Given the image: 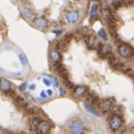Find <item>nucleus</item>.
Returning a JSON list of instances; mask_svg holds the SVG:
<instances>
[{"instance_id": "9", "label": "nucleus", "mask_w": 134, "mask_h": 134, "mask_svg": "<svg viewBox=\"0 0 134 134\" xmlns=\"http://www.w3.org/2000/svg\"><path fill=\"white\" fill-rule=\"evenodd\" d=\"M98 53L101 57H108L111 54V47L108 44H101L100 47L98 48Z\"/></svg>"}, {"instance_id": "30", "label": "nucleus", "mask_w": 134, "mask_h": 134, "mask_svg": "<svg viewBox=\"0 0 134 134\" xmlns=\"http://www.w3.org/2000/svg\"><path fill=\"white\" fill-rule=\"evenodd\" d=\"M54 33H56V35H60V34H62V30H57V31H54Z\"/></svg>"}, {"instance_id": "29", "label": "nucleus", "mask_w": 134, "mask_h": 134, "mask_svg": "<svg viewBox=\"0 0 134 134\" xmlns=\"http://www.w3.org/2000/svg\"><path fill=\"white\" fill-rule=\"evenodd\" d=\"M59 94H60V96H64V94H65V90L63 88H59Z\"/></svg>"}, {"instance_id": "4", "label": "nucleus", "mask_w": 134, "mask_h": 134, "mask_svg": "<svg viewBox=\"0 0 134 134\" xmlns=\"http://www.w3.org/2000/svg\"><path fill=\"white\" fill-rule=\"evenodd\" d=\"M109 124H110V127L112 131H119L122 127V125H123V120H122V118L119 114H114L112 118L110 119Z\"/></svg>"}, {"instance_id": "33", "label": "nucleus", "mask_w": 134, "mask_h": 134, "mask_svg": "<svg viewBox=\"0 0 134 134\" xmlns=\"http://www.w3.org/2000/svg\"><path fill=\"white\" fill-rule=\"evenodd\" d=\"M125 1H127V2H134V0H125Z\"/></svg>"}, {"instance_id": "12", "label": "nucleus", "mask_w": 134, "mask_h": 134, "mask_svg": "<svg viewBox=\"0 0 134 134\" xmlns=\"http://www.w3.org/2000/svg\"><path fill=\"white\" fill-rule=\"evenodd\" d=\"M0 89L4 92H9L12 90V85L7 79H0Z\"/></svg>"}, {"instance_id": "17", "label": "nucleus", "mask_w": 134, "mask_h": 134, "mask_svg": "<svg viewBox=\"0 0 134 134\" xmlns=\"http://www.w3.org/2000/svg\"><path fill=\"white\" fill-rule=\"evenodd\" d=\"M98 9H99L98 3H93V4H92V7H91V10H90V22H93L94 20L97 19Z\"/></svg>"}, {"instance_id": "25", "label": "nucleus", "mask_w": 134, "mask_h": 134, "mask_svg": "<svg viewBox=\"0 0 134 134\" xmlns=\"http://www.w3.org/2000/svg\"><path fill=\"white\" fill-rule=\"evenodd\" d=\"M26 87H27V83H26V82L21 83V85L19 86V88H20V90H21V91H24L25 89H26Z\"/></svg>"}, {"instance_id": "6", "label": "nucleus", "mask_w": 134, "mask_h": 134, "mask_svg": "<svg viewBox=\"0 0 134 134\" xmlns=\"http://www.w3.org/2000/svg\"><path fill=\"white\" fill-rule=\"evenodd\" d=\"M51 130V123L47 121H38V123L36 125L35 131H37L40 134H46L48 133V131Z\"/></svg>"}, {"instance_id": "32", "label": "nucleus", "mask_w": 134, "mask_h": 134, "mask_svg": "<svg viewBox=\"0 0 134 134\" xmlns=\"http://www.w3.org/2000/svg\"><path fill=\"white\" fill-rule=\"evenodd\" d=\"M29 88H30V90H34V89H35V85H34V83H33V85H31Z\"/></svg>"}, {"instance_id": "26", "label": "nucleus", "mask_w": 134, "mask_h": 134, "mask_svg": "<svg viewBox=\"0 0 134 134\" xmlns=\"http://www.w3.org/2000/svg\"><path fill=\"white\" fill-rule=\"evenodd\" d=\"M43 82L45 83L46 86H49V85H51V80H49L48 78H43Z\"/></svg>"}, {"instance_id": "35", "label": "nucleus", "mask_w": 134, "mask_h": 134, "mask_svg": "<svg viewBox=\"0 0 134 134\" xmlns=\"http://www.w3.org/2000/svg\"><path fill=\"white\" fill-rule=\"evenodd\" d=\"M0 24H1V19H0Z\"/></svg>"}, {"instance_id": "18", "label": "nucleus", "mask_w": 134, "mask_h": 134, "mask_svg": "<svg viewBox=\"0 0 134 134\" xmlns=\"http://www.w3.org/2000/svg\"><path fill=\"white\" fill-rule=\"evenodd\" d=\"M56 71L60 75V77H63V79H65V78H68V77H67V70H66V68L62 64L57 63V65H56Z\"/></svg>"}, {"instance_id": "31", "label": "nucleus", "mask_w": 134, "mask_h": 134, "mask_svg": "<svg viewBox=\"0 0 134 134\" xmlns=\"http://www.w3.org/2000/svg\"><path fill=\"white\" fill-rule=\"evenodd\" d=\"M122 134H132V132L130 130H126V131H123V133Z\"/></svg>"}, {"instance_id": "19", "label": "nucleus", "mask_w": 134, "mask_h": 134, "mask_svg": "<svg viewBox=\"0 0 134 134\" xmlns=\"http://www.w3.org/2000/svg\"><path fill=\"white\" fill-rule=\"evenodd\" d=\"M19 60H20V63L23 66L29 65V60H27V57L25 56L24 53H19Z\"/></svg>"}, {"instance_id": "14", "label": "nucleus", "mask_w": 134, "mask_h": 134, "mask_svg": "<svg viewBox=\"0 0 134 134\" xmlns=\"http://www.w3.org/2000/svg\"><path fill=\"white\" fill-rule=\"evenodd\" d=\"M83 108H85L89 113H91V114H93V115H96V116H98V118H99L100 115H101V113H100L96 108L92 107V105H91L90 103H88V102H85V103H83Z\"/></svg>"}, {"instance_id": "8", "label": "nucleus", "mask_w": 134, "mask_h": 134, "mask_svg": "<svg viewBox=\"0 0 134 134\" xmlns=\"http://www.w3.org/2000/svg\"><path fill=\"white\" fill-rule=\"evenodd\" d=\"M99 105H100V109H101L102 112H110V111H112L114 103L112 101V99H105L100 102Z\"/></svg>"}, {"instance_id": "20", "label": "nucleus", "mask_w": 134, "mask_h": 134, "mask_svg": "<svg viewBox=\"0 0 134 134\" xmlns=\"http://www.w3.org/2000/svg\"><path fill=\"white\" fill-rule=\"evenodd\" d=\"M15 102L18 103L19 105H21V107H27V104H29V103L25 101V99L22 98L21 96H16L15 97Z\"/></svg>"}, {"instance_id": "11", "label": "nucleus", "mask_w": 134, "mask_h": 134, "mask_svg": "<svg viewBox=\"0 0 134 134\" xmlns=\"http://www.w3.org/2000/svg\"><path fill=\"white\" fill-rule=\"evenodd\" d=\"M105 4L109 10H116L119 7H121L122 0H105Z\"/></svg>"}, {"instance_id": "21", "label": "nucleus", "mask_w": 134, "mask_h": 134, "mask_svg": "<svg viewBox=\"0 0 134 134\" xmlns=\"http://www.w3.org/2000/svg\"><path fill=\"white\" fill-rule=\"evenodd\" d=\"M87 102H88V103L96 104V103L99 102V98L96 96V94H89L88 98H87Z\"/></svg>"}, {"instance_id": "27", "label": "nucleus", "mask_w": 134, "mask_h": 134, "mask_svg": "<svg viewBox=\"0 0 134 134\" xmlns=\"http://www.w3.org/2000/svg\"><path fill=\"white\" fill-rule=\"evenodd\" d=\"M0 134H9V131L5 129H0Z\"/></svg>"}, {"instance_id": "34", "label": "nucleus", "mask_w": 134, "mask_h": 134, "mask_svg": "<svg viewBox=\"0 0 134 134\" xmlns=\"http://www.w3.org/2000/svg\"><path fill=\"white\" fill-rule=\"evenodd\" d=\"M92 1H94V2H97V1H99V0H92Z\"/></svg>"}, {"instance_id": "7", "label": "nucleus", "mask_w": 134, "mask_h": 134, "mask_svg": "<svg viewBox=\"0 0 134 134\" xmlns=\"http://www.w3.org/2000/svg\"><path fill=\"white\" fill-rule=\"evenodd\" d=\"M79 19H80V14L75 10L68 11V12L66 13V21L68 22V23H70V24L77 23V22L79 21Z\"/></svg>"}, {"instance_id": "24", "label": "nucleus", "mask_w": 134, "mask_h": 134, "mask_svg": "<svg viewBox=\"0 0 134 134\" xmlns=\"http://www.w3.org/2000/svg\"><path fill=\"white\" fill-rule=\"evenodd\" d=\"M47 98H48V96H47L46 91H41V93H40V100L44 101V100H46Z\"/></svg>"}, {"instance_id": "15", "label": "nucleus", "mask_w": 134, "mask_h": 134, "mask_svg": "<svg viewBox=\"0 0 134 134\" xmlns=\"http://www.w3.org/2000/svg\"><path fill=\"white\" fill-rule=\"evenodd\" d=\"M49 57H51L52 62L57 64L60 62V59H62V54H60L57 49H53V51L51 52V54H49Z\"/></svg>"}, {"instance_id": "28", "label": "nucleus", "mask_w": 134, "mask_h": 134, "mask_svg": "<svg viewBox=\"0 0 134 134\" xmlns=\"http://www.w3.org/2000/svg\"><path fill=\"white\" fill-rule=\"evenodd\" d=\"M46 93L48 94V97H51V96H53V94H54V92L51 90V89H48V90H46Z\"/></svg>"}, {"instance_id": "10", "label": "nucleus", "mask_w": 134, "mask_h": 134, "mask_svg": "<svg viewBox=\"0 0 134 134\" xmlns=\"http://www.w3.org/2000/svg\"><path fill=\"white\" fill-rule=\"evenodd\" d=\"M34 25L38 30H45L47 27V20L45 16H40L34 21Z\"/></svg>"}, {"instance_id": "23", "label": "nucleus", "mask_w": 134, "mask_h": 134, "mask_svg": "<svg viewBox=\"0 0 134 134\" xmlns=\"http://www.w3.org/2000/svg\"><path fill=\"white\" fill-rule=\"evenodd\" d=\"M49 80H51V83H52V85H53L55 88H58V87H59L58 80H57L55 77H49Z\"/></svg>"}, {"instance_id": "16", "label": "nucleus", "mask_w": 134, "mask_h": 134, "mask_svg": "<svg viewBox=\"0 0 134 134\" xmlns=\"http://www.w3.org/2000/svg\"><path fill=\"white\" fill-rule=\"evenodd\" d=\"M100 45H101V44H100V42L97 40L96 37H90L88 40V47L89 48H91V49H98L99 47H100Z\"/></svg>"}, {"instance_id": "2", "label": "nucleus", "mask_w": 134, "mask_h": 134, "mask_svg": "<svg viewBox=\"0 0 134 134\" xmlns=\"http://www.w3.org/2000/svg\"><path fill=\"white\" fill-rule=\"evenodd\" d=\"M118 52H119V54L121 55L122 57L129 58V57H131V56H133V55H134V48L129 46L127 44L121 43L120 45L118 46Z\"/></svg>"}, {"instance_id": "36", "label": "nucleus", "mask_w": 134, "mask_h": 134, "mask_svg": "<svg viewBox=\"0 0 134 134\" xmlns=\"http://www.w3.org/2000/svg\"><path fill=\"white\" fill-rule=\"evenodd\" d=\"M96 134H100V133H96Z\"/></svg>"}, {"instance_id": "1", "label": "nucleus", "mask_w": 134, "mask_h": 134, "mask_svg": "<svg viewBox=\"0 0 134 134\" xmlns=\"http://www.w3.org/2000/svg\"><path fill=\"white\" fill-rule=\"evenodd\" d=\"M102 15H103V19L105 20V22L108 23L111 33H113V31H115V18L114 15L112 14V12L109 10V9H104L102 10Z\"/></svg>"}, {"instance_id": "13", "label": "nucleus", "mask_w": 134, "mask_h": 134, "mask_svg": "<svg viewBox=\"0 0 134 134\" xmlns=\"http://www.w3.org/2000/svg\"><path fill=\"white\" fill-rule=\"evenodd\" d=\"M87 92H88V88L85 86L75 87V89H74V93L76 97H83L87 94Z\"/></svg>"}, {"instance_id": "3", "label": "nucleus", "mask_w": 134, "mask_h": 134, "mask_svg": "<svg viewBox=\"0 0 134 134\" xmlns=\"http://www.w3.org/2000/svg\"><path fill=\"white\" fill-rule=\"evenodd\" d=\"M69 130L72 134H83L85 133V126L79 120H74L70 122Z\"/></svg>"}, {"instance_id": "22", "label": "nucleus", "mask_w": 134, "mask_h": 134, "mask_svg": "<svg viewBox=\"0 0 134 134\" xmlns=\"http://www.w3.org/2000/svg\"><path fill=\"white\" fill-rule=\"evenodd\" d=\"M98 35H99L100 37L104 38V40H108V35H107V33H105V31H104L103 27H102V29H100V30L98 31Z\"/></svg>"}, {"instance_id": "5", "label": "nucleus", "mask_w": 134, "mask_h": 134, "mask_svg": "<svg viewBox=\"0 0 134 134\" xmlns=\"http://www.w3.org/2000/svg\"><path fill=\"white\" fill-rule=\"evenodd\" d=\"M19 11H20V14L23 19H25L26 21H31L33 19V16H34V13H33V11L29 8V7H24V5H21L19 8Z\"/></svg>"}]
</instances>
